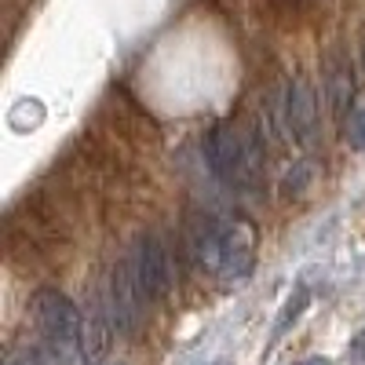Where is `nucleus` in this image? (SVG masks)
I'll list each match as a JSON object with an SVG mask.
<instances>
[{
  "label": "nucleus",
  "instance_id": "20e7f679",
  "mask_svg": "<svg viewBox=\"0 0 365 365\" xmlns=\"http://www.w3.org/2000/svg\"><path fill=\"white\" fill-rule=\"evenodd\" d=\"M132 263H135V278L146 296V303H161L172 292V252L168 241L158 230H146L135 237L132 245Z\"/></svg>",
  "mask_w": 365,
  "mask_h": 365
},
{
  "label": "nucleus",
  "instance_id": "f03ea898",
  "mask_svg": "<svg viewBox=\"0 0 365 365\" xmlns=\"http://www.w3.org/2000/svg\"><path fill=\"white\" fill-rule=\"evenodd\" d=\"M205 161H208V172L227 190L252 194L263 179L267 146H263L259 132H249V128L234 125V120H223L205 139Z\"/></svg>",
  "mask_w": 365,
  "mask_h": 365
},
{
  "label": "nucleus",
  "instance_id": "f257e3e1",
  "mask_svg": "<svg viewBox=\"0 0 365 365\" xmlns=\"http://www.w3.org/2000/svg\"><path fill=\"white\" fill-rule=\"evenodd\" d=\"M187 252L197 270L212 274L227 285L252 274L256 263V230L249 220H220V216H194L187 227Z\"/></svg>",
  "mask_w": 365,
  "mask_h": 365
},
{
  "label": "nucleus",
  "instance_id": "1a4fd4ad",
  "mask_svg": "<svg viewBox=\"0 0 365 365\" xmlns=\"http://www.w3.org/2000/svg\"><path fill=\"white\" fill-rule=\"evenodd\" d=\"M344 132H347V146H351V150H365V103L351 110Z\"/></svg>",
  "mask_w": 365,
  "mask_h": 365
},
{
  "label": "nucleus",
  "instance_id": "f8f14e48",
  "mask_svg": "<svg viewBox=\"0 0 365 365\" xmlns=\"http://www.w3.org/2000/svg\"><path fill=\"white\" fill-rule=\"evenodd\" d=\"M361 63H365V29H361Z\"/></svg>",
  "mask_w": 365,
  "mask_h": 365
},
{
  "label": "nucleus",
  "instance_id": "423d86ee",
  "mask_svg": "<svg viewBox=\"0 0 365 365\" xmlns=\"http://www.w3.org/2000/svg\"><path fill=\"white\" fill-rule=\"evenodd\" d=\"M285 128H289V139L296 146H303V150L314 143V132H318V99H314L311 81H303V77L289 81V91H285Z\"/></svg>",
  "mask_w": 365,
  "mask_h": 365
},
{
  "label": "nucleus",
  "instance_id": "39448f33",
  "mask_svg": "<svg viewBox=\"0 0 365 365\" xmlns=\"http://www.w3.org/2000/svg\"><path fill=\"white\" fill-rule=\"evenodd\" d=\"M106 299H110V314H113V325H117V336H132L143 322V311H146V296L139 289V278H135V263H132V252L120 256L110 270V282H106Z\"/></svg>",
  "mask_w": 365,
  "mask_h": 365
},
{
  "label": "nucleus",
  "instance_id": "0eeeda50",
  "mask_svg": "<svg viewBox=\"0 0 365 365\" xmlns=\"http://www.w3.org/2000/svg\"><path fill=\"white\" fill-rule=\"evenodd\" d=\"M325 96H329V110L336 120L351 117V103H354V73L347 63H340V58H332L329 63V73H325Z\"/></svg>",
  "mask_w": 365,
  "mask_h": 365
},
{
  "label": "nucleus",
  "instance_id": "9d476101",
  "mask_svg": "<svg viewBox=\"0 0 365 365\" xmlns=\"http://www.w3.org/2000/svg\"><path fill=\"white\" fill-rule=\"evenodd\" d=\"M351 351H354V354H358V358L365 361V329H361V332H358V336H354V344H351Z\"/></svg>",
  "mask_w": 365,
  "mask_h": 365
},
{
  "label": "nucleus",
  "instance_id": "9b49d317",
  "mask_svg": "<svg viewBox=\"0 0 365 365\" xmlns=\"http://www.w3.org/2000/svg\"><path fill=\"white\" fill-rule=\"evenodd\" d=\"M299 365H329V361H322V358H311V361H299Z\"/></svg>",
  "mask_w": 365,
  "mask_h": 365
},
{
  "label": "nucleus",
  "instance_id": "7ed1b4c3",
  "mask_svg": "<svg viewBox=\"0 0 365 365\" xmlns=\"http://www.w3.org/2000/svg\"><path fill=\"white\" fill-rule=\"evenodd\" d=\"M34 322H37V351L41 365H88L84 351V314L73 299L58 289H41L34 296Z\"/></svg>",
  "mask_w": 365,
  "mask_h": 365
},
{
  "label": "nucleus",
  "instance_id": "6e6552de",
  "mask_svg": "<svg viewBox=\"0 0 365 365\" xmlns=\"http://www.w3.org/2000/svg\"><path fill=\"white\" fill-rule=\"evenodd\" d=\"M307 299H311V296H307V289L299 285V289H296V296H292V299L285 303V311H282L278 325H274V336H282V332H285V329H289V325H292V322L299 318V311L307 307Z\"/></svg>",
  "mask_w": 365,
  "mask_h": 365
}]
</instances>
